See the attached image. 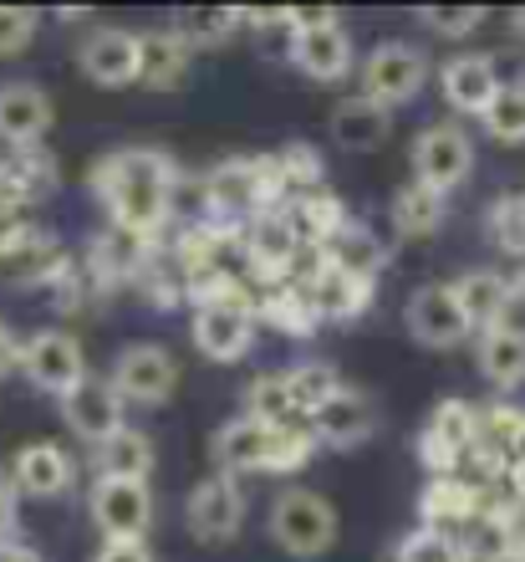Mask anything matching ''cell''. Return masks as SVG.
I'll use <instances>...</instances> for the list:
<instances>
[{
  "mask_svg": "<svg viewBox=\"0 0 525 562\" xmlns=\"http://www.w3.org/2000/svg\"><path fill=\"white\" fill-rule=\"evenodd\" d=\"M77 67L98 88H128L144 72V36L128 26H98L77 46Z\"/></svg>",
  "mask_w": 525,
  "mask_h": 562,
  "instance_id": "cell-10",
  "label": "cell"
},
{
  "mask_svg": "<svg viewBox=\"0 0 525 562\" xmlns=\"http://www.w3.org/2000/svg\"><path fill=\"white\" fill-rule=\"evenodd\" d=\"M475 440H480V415H475V404L444 400V404L434 409V419H429V429H423L419 456H423V465H429V471L454 475L459 456H465Z\"/></svg>",
  "mask_w": 525,
  "mask_h": 562,
  "instance_id": "cell-14",
  "label": "cell"
},
{
  "mask_svg": "<svg viewBox=\"0 0 525 562\" xmlns=\"http://www.w3.org/2000/svg\"><path fill=\"white\" fill-rule=\"evenodd\" d=\"M307 296H311V307H317V317H357L373 302V281L357 277V271H342L336 261H321Z\"/></svg>",
  "mask_w": 525,
  "mask_h": 562,
  "instance_id": "cell-23",
  "label": "cell"
},
{
  "mask_svg": "<svg viewBox=\"0 0 525 562\" xmlns=\"http://www.w3.org/2000/svg\"><path fill=\"white\" fill-rule=\"evenodd\" d=\"M286 225H292L296 246L301 240H317V246H332L336 231L347 225V215H342V205H336L327 190H307L301 200L292 205V215H286Z\"/></svg>",
  "mask_w": 525,
  "mask_h": 562,
  "instance_id": "cell-28",
  "label": "cell"
},
{
  "mask_svg": "<svg viewBox=\"0 0 525 562\" xmlns=\"http://www.w3.org/2000/svg\"><path fill=\"white\" fill-rule=\"evenodd\" d=\"M327 128H332L336 148H347V154H373V148H383L388 134H393V113L378 108L373 98H363V92H352V98H342V103L332 108Z\"/></svg>",
  "mask_w": 525,
  "mask_h": 562,
  "instance_id": "cell-18",
  "label": "cell"
},
{
  "mask_svg": "<svg viewBox=\"0 0 525 562\" xmlns=\"http://www.w3.org/2000/svg\"><path fill=\"white\" fill-rule=\"evenodd\" d=\"M423 502H429V517H469V506H475V491L459 486L454 475H438Z\"/></svg>",
  "mask_w": 525,
  "mask_h": 562,
  "instance_id": "cell-38",
  "label": "cell"
},
{
  "mask_svg": "<svg viewBox=\"0 0 525 562\" xmlns=\"http://www.w3.org/2000/svg\"><path fill=\"white\" fill-rule=\"evenodd\" d=\"M107 384L117 389L123 404L159 409V404L174 400V389H179V358L169 353V348H159V342H133V348L117 353Z\"/></svg>",
  "mask_w": 525,
  "mask_h": 562,
  "instance_id": "cell-5",
  "label": "cell"
},
{
  "mask_svg": "<svg viewBox=\"0 0 525 562\" xmlns=\"http://www.w3.org/2000/svg\"><path fill=\"white\" fill-rule=\"evenodd\" d=\"M286 384H292V404H296V415L307 419L311 409H317L327 394H332L342 379H336L327 363H296V369H286Z\"/></svg>",
  "mask_w": 525,
  "mask_h": 562,
  "instance_id": "cell-32",
  "label": "cell"
},
{
  "mask_svg": "<svg viewBox=\"0 0 525 562\" xmlns=\"http://www.w3.org/2000/svg\"><path fill=\"white\" fill-rule=\"evenodd\" d=\"M250 267L265 271V277H286L292 271V256H296V236L286 215H255L250 225Z\"/></svg>",
  "mask_w": 525,
  "mask_h": 562,
  "instance_id": "cell-27",
  "label": "cell"
},
{
  "mask_svg": "<svg viewBox=\"0 0 525 562\" xmlns=\"http://www.w3.org/2000/svg\"><path fill=\"white\" fill-rule=\"evenodd\" d=\"M480 123H484V134L495 138V144H525V77L500 82Z\"/></svg>",
  "mask_w": 525,
  "mask_h": 562,
  "instance_id": "cell-30",
  "label": "cell"
},
{
  "mask_svg": "<svg viewBox=\"0 0 525 562\" xmlns=\"http://www.w3.org/2000/svg\"><path fill=\"white\" fill-rule=\"evenodd\" d=\"M92 184L103 194L117 231L148 240L174 200V159L163 148H117V154L98 159Z\"/></svg>",
  "mask_w": 525,
  "mask_h": 562,
  "instance_id": "cell-1",
  "label": "cell"
},
{
  "mask_svg": "<svg viewBox=\"0 0 525 562\" xmlns=\"http://www.w3.org/2000/svg\"><path fill=\"white\" fill-rule=\"evenodd\" d=\"M438 88H444V103L454 113H469V119H484V108L500 88L495 61L480 57V52H465V57H449L444 72H438Z\"/></svg>",
  "mask_w": 525,
  "mask_h": 562,
  "instance_id": "cell-17",
  "label": "cell"
},
{
  "mask_svg": "<svg viewBox=\"0 0 525 562\" xmlns=\"http://www.w3.org/2000/svg\"><path fill=\"white\" fill-rule=\"evenodd\" d=\"M36 11L26 5H0V57H21L31 42H36Z\"/></svg>",
  "mask_w": 525,
  "mask_h": 562,
  "instance_id": "cell-36",
  "label": "cell"
},
{
  "mask_svg": "<svg viewBox=\"0 0 525 562\" xmlns=\"http://www.w3.org/2000/svg\"><path fill=\"white\" fill-rule=\"evenodd\" d=\"M398 562H454V552L438 532H413L409 542H403V558Z\"/></svg>",
  "mask_w": 525,
  "mask_h": 562,
  "instance_id": "cell-40",
  "label": "cell"
},
{
  "mask_svg": "<svg viewBox=\"0 0 525 562\" xmlns=\"http://www.w3.org/2000/svg\"><path fill=\"white\" fill-rule=\"evenodd\" d=\"M11 363H21V342L11 338V327L0 323V373L11 369Z\"/></svg>",
  "mask_w": 525,
  "mask_h": 562,
  "instance_id": "cell-43",
  "label": "cell"
},
{
  "mask_svg": "<svg viewBox=\"0 0 525 562\" xmlns=\"http://www.w3.org/2000/svg\"><path fill=\"white\" fill-rule=\"evenodd\" d=\"M194 348L209 363H240L255 348V312L246 302H209L194 307Z\"/></svg>",
  "mask_w": 525,
  "mask_h": 562,
  "instance_id": "cell-12",
  "label": "cell"
},
{
  "mask_svg": "<svg viewBox=\"0 0 525 562\" xmlns=\"http://www.w3.org/2000/svg\"><path fill=\"white\" fill-rule=\"evenodd\" d=\"M327 21H336V11H327V5H292V11H286V31H292V36H301V31H311V26H327Z\"/></svg>",
  "mask_w": 525,
  "mask_h": 562,
  "instance_id": "cell-41",
  "label": "cell"
},
{
  "mask_svg": "<svg viewBox=\"0 0 525 562\" xmlns=\"http://www.w3.org/2000/svg\"><path fill=\"white\" fill-rule=\"evenodd\" d=\"M184 42L199 52V46H219L230 31H240V11H194V21H184V26H174Z\"/></svg>",
  "mask_w": 525,
  "mask_h": 562,
  "instance_id": "cell-35",
  "label": "cell"
},
{
  "mask_svg": "<svg viewBox=\"0 0 525 562\" xmlns=\"http://www.w3.org/2000/svg\"><path fill=\"white\" fill-rule=\"evenodd\" d=\"M511 31H515V36H521V46H525V5L511 15Z\"/></svg>",
  "mask_w": 525,
  "mask_h": 562,
  "instance_id": "cell-45",
  "label": "cell"
},
{
  "mask_svg": "<svg viewBox=\"0 0 525 562\" xmlns=\"http://www.w3.org/2000/svg\"><path fill=\"white\" fill-rule=\"evenodd\" d=\"M419 21L434 31V36H444V42H465L469 31L484 26V11L480 5H423Z\"/></svg>",
  "mask_w": 525,
  "mask_h": 562,
  "instance_id": "cell-33",
  "label": "cell"
},
{
  "mask_svg": "<svg viewBox=\"0 0 525 562\" xmlns=\"http://www.w3.org/2000/svg\"><path fill=\"white\" fill-rule=\"evenodd\" d=\"M276 169L281 179H296V184H307V190H321V154L307 144H292L276 154Z\"/></svg>",
  "mask_w": 525,
  "mask_h": 562,
  "instance_id": "cell-39",
  "label": "cell"
},
{
  "mask_svg": "<svg viewBox=\"0 0 525 562\" xmlns=\"http://www.w3.org/2000/svg\"><path fill=\"white\" fill-rule=\"evenodd\" d=\"M92 521L107 542H144L148 527H153V491L144 481H113V475H98V486L88 496Z\"/></svg>",
  "mask_w": 525,
  "mask_h": 562,
  "instance_id": "cell-7",
  "label": "cell"
},
{
  "mask_svg": "<svg viewBox=\"0 0 525 562\" xmlns=\"http://www.w3.org/2000/svg\"><path fill=\"white\" fill-rule=\"evenodd\" d=\"M484 240L500 256L525 261V190H505L490 200V210H484Z\"/></svg>",
  "mask_w": 525,
  "mask_h": 562,
  "instance_id": "cell-29",
  "label": "cell"
},
{
  "mask_svg": "<svg viewBox=\"0 0 525 562\" xmlns=\"http://www.w3.org/2000/svg\"><path fill=\"white\" fill-rule=\"evenodd\" d=\"M265 312H271V323H281V327H286V333H307L311 323H321L307 292H276V296H271V307H265Z\"/></svg>",
  "mask_w": 525,
  "mask_h": 562,
  "instance_id": "cell-37",
  "label": "cell"
},
{
  "mask_svg": "<svg viewBox=\"0 0 525 562\" xmlns=\"http://www.w3.org/2000/svg\"><path fill=\"white\" fill-rule=\"evenodd\" d=\"M57 108L36 82H0V138L5 144H36L52 128Z\"/></svg>",
  "mask_w": 525,
  "mask_h": 562,
  "instance_id": "cell-21",
  "label": "cell"
},
{
  "mask_svg": "<svg viewBox=\"0 0 525 562\" xmlns=\"http://www.w3.org/2000/svg\"><path fill=\"white\" fill-rule=\"evenodd\" d=\"M475 363L495 389H525V327L500 323L475 333Z\"/></svg>",
  "mask_w": 525,
  "mask_h": 562,
  "instance_id": "cell-22",
  "label": "cell"
},
{
  "mask_svg": "<svg viewBox=\"0 0 525 562\" xmlns=\"http://www.w3.org/2000/svg\"><path fill=\"white\" fill-rule=\"evenodd\" d=\"M77 481V460L52 440H36L26 450H15V486L36 496V502H52V496H67Z\"/></svg>",
  "mask_w": 525,
  "mask_h": 562,
  "instance_id": "cell-19",
  "label": "cell"
},
{
  "mask_svg": "<svg viewBox=\"0 0 525 562\" xmlns=\"http://www.w3.org/2000/svg\"><path fill=\"white\" fill-rule=\"evenodd\" d=\"M511 292H515V302H525V261L515 267V277H511Z\"/></svg>",
  "mask_w": 525,
  "mask_h": 562,
  "instance_id": "cell-44",
  "label": "cell"
},
{
  "mask_svg": "<svg viewBox=\"0 0 525 562\" xmlns=\"http://www.w3.org/2000/svg\"><path fill=\"white\" fill-rule=\"evenodd\" d=\"M98 475H113V481H144L153 475V440L144 429L123 425L107 445H98Z\"/></svg>",
  "mask_w": 525,
  "mask_h": 562,
  "instance_id": "cell-25",
  "label": "cell"
},
{
  "mask_svg": "<svg viewBox=\"0 0 525 562\" xmlns=\"http://www.w3.org/2000/svg\"><path fill=\"white\" fill-rule=\"evenodd\" d=\"M246 419H261V425H296V404H292V384L286 373H261L250 379L246 389Z\"/></svg>",
  "mask_w": 525,
  "mask_h": 562,
  "instance_id": "cell-31",
  "label": "cell"
},
{
  "mask_svg": "<svg viewBox=\"0 0 525 562\" xmlns=\"http://www.w3.org/2000/svg\"><path fill=\"white\" fill-rule=\"evenodd\" d=\"M92 562H153L148 542H103Z\"/></svg>",
  "mask_w": 525,
  "mask_h": 562,
  "instance_id": "cell-42",
  "label": "cell"
},
{
  "mask_svg": "<svg viewBox=\"0 0 525 562\" xmlns=\"http://www.w3.org/2000/svg\"><path fill=\"white\" fill-rule=\"evenodd\" d=\"M409 164H413V184H423V190H434V194H449L475 169V138H469L465 123H454V119L429 123L413 138Z\"/></svg>",
  "mask_w": 525,
  "mask_h": 562,
  "instance_id": "cell-3",
  "label": "cell"
},
{
  "mask_svg": "<svg viewBox=\"0 0 525 562\" xmlns=\"http://www.w3.org/2000/svg\"><path fill=\"white\" fill-rule=\"evenodd\" d=\"M388 221H393V231L403 240H429L444 225V194L423 190V184H403V190L393 194V205H388Z\"/></svg>",
  "mask_w": 525,
  "mask_h": 562,
  "instance_id": "cell-26",
  "label": "cell"
},
{
  "mask_svg": "<svg viewBox=\"0 0 525 562\" xmlns=\"http://www.w3.org/2000/svg\"><path fill=\"white\" fill-rule=\"evenodd\" d=\"M61 419L82 435V440L98 450V445H107L117 435V429L128 425V404L117 400V389L107 384V379H98V373H88L82 384L61 400Z\"/></svg>",
  "mask_w": 525,
  "mask_h": 562,
  "instance_id": "cell-13",
  "label": "cell"
},
{
  "mask_svg": "<svg viewBox=\"0 0 525 562\" xmlns=\"http://www.w3.org/2000/svg\"><path fill=\"white\" fill-rule=\"evenodd\" d=\"M21 373H26L42 394L67 400V394L88 379V353H82V342H77L72 333L42 327V333H31V338L21 342Z\"/></svg>",
  "mask_w": 525,
  "mask_h": 562,
  "instance_id": "cell-6",
  "label": "cell"
},
{
  "mask_svg": "<svg viewBox=\"0 0 525 562\" xmlns=\"http://www.w3.org/2000/svg\"><path fill=\"white\" fill-rule=\"evenodd\" d=\"M276 435L281 425H261V419H225L215 429V465L219 475H240V471H271V456H276Z\"/></svg>",
  "mask_w": 525,
  "mask_h": 562,
  "instance_id": "cell-15",
  "label": "cell"
},
{
  "mask_svg": "<svg viewBox=\"0 0 525 562\" xmlns=\"http://www.w3.org/2000/svg\"><path fill=\"white\" fill-rule=\"evenodd\" d=\"M423 82H429V57L413 42H378L363 57V98H373L388 113L409 108Z\"/></svg>",
  "mask_w": 525,
  "mask_h": 562,
  "instance_id": "cell-4",
  "label": "cell"
},
{
  "mask_svg": "<svg viewBox=\"0 0 525 562\" xmlns=\"http://www.w3.org/2000/svg\"><path fill=\"white\" fill-rule=\"evenodd\" d=\"M307 429L317 435V445H327V450H352V445L373 440V429H378V409H373V400H367L363 389L336 384L332 394H327V400L307 415Z\"/></svg>",
  "mask_w": 525,
  "mask_h": 562,
  "instance_id": "cell-11",
  "label": "cell"
},
{
  "mask_svg": "<svg viewBox=\"0 0 525 562\" xmlns=\"http://www.w3.org/2000/svg\"><path fill=\"white\" fill-rule=\"evenodd\" d=\"M515 486L525 491V456H521V465H515Z\"/></svg>",
  "mask_w": 525,
  "mask_h": 562,
  "instance_id": "cell-46",
  "label": "cell"
},
{
  "mask_svg": "<svg viewBox=\"0 0 525 562\" xmlns=\"http://www.w3.org/2000/svg\"><path fill=\"white\" fill-rule=\"evenodd\" d=\"M449 286H454V296H459V307H465V317H469L475 333L511 323L515 292H511V277H500L495 267H475V271H465L459 281H449Z\"/></svg>",
  "mask_w": 525,
  "mask_h": 562,
  "instance_id": "cell-20",
  "label": "cell"
},
{
  "mask_svg": "<svg viewBox=\"0 0 525 562\" xmlns=\"http://www.w3.org/2000/svg\"><path fill=\"white\" fill-rule=\"evenodd\" d=\"M184 521H190V532L209 548L219 542H230L240 527H246V491L235 475H205L199 486L190 491V502H184Z\"/></svg>",
  "mask_w": 525,
  "mask_h": 562,
  "instance_id": "cell-9",
  "label": "cell"
},
{
  "mask_svg": "<svg viewBox=\"0 0 525 562\" xmlns=\"http://www.w3.org/2000/svg\"><path fill=\"white\" fill-rule=\"evenodd\" d=\"M403 323H409V338L419 342V348H438V353L459 348V342L475 333L449 281H429V286H419V292L409 296V307H403Z\"/></svg>",
  "mask_w": 525,
  "mask_h": 562,
  "instance_id": "cell-8",
  "label": "cell"
},
{
  "mask_svg": "<svg viewBox=\"0 0 525 562\" xmlns=\"http://www.w3.org/2000/svg\"><path fill=\"white\" fill-rule=\"evenodd\" d=\"M292 61L311 82H342L357 61V46H352V31L342 21H327V26H311L301 36H292Z\"/></svg>",
  "mask_w": 525,
  "mask_h": 562,
  "instance_id": "cell-16",
  "label": "cell"
},
{
  "mask_svg": "<svg viewBox=\"0 0 525 562\" xmlns=\"http://www.w3.org/2000/svg\"><path fill=\"white\" fill-rule=\"evenodd\" d=\"M311 456H317V435L307 429V419H296V425H281V435H276V456H271V471L292 475V471H301V465H307Z\"/></svg>",
  "mask_w": 525,
  "mask_h": 562,
  "instance_id": "cell-34",
  "label": "cell"
},
{
  "mask_svg": "<svg viewBox=\"0 0 525 562\" xmlns=\"http://www.w3.org/2000/svg\"><path fill=\"white\" fill-rule=\"evenodd\" d=\"M190 61H194V46L184 42L174 26L144 31V72H138V82H148L153 92H169L184 82Z\"/></svg>",
  "mask_w": 525,
  "mask_h": 562,
  "instance_id": "cell-24",
  "label": "cell"
},
{
  "mask_svg": "<svg viewBox=\"0 0 525 562\" xmlns=\"http://www.w3.org/2000/svg\"><path fill=\"white\" fill-rule=\"evenodd\" d=\"M336 532H342V517L336 506L311 486H286L271 502V542H276L286 558H327L336 548Z\"/></svg>",
  "mask_w": 525,
  "mask_h": 562,
  "instance_id": "cell-2",
  "label": "cell"
}]
</instances>
